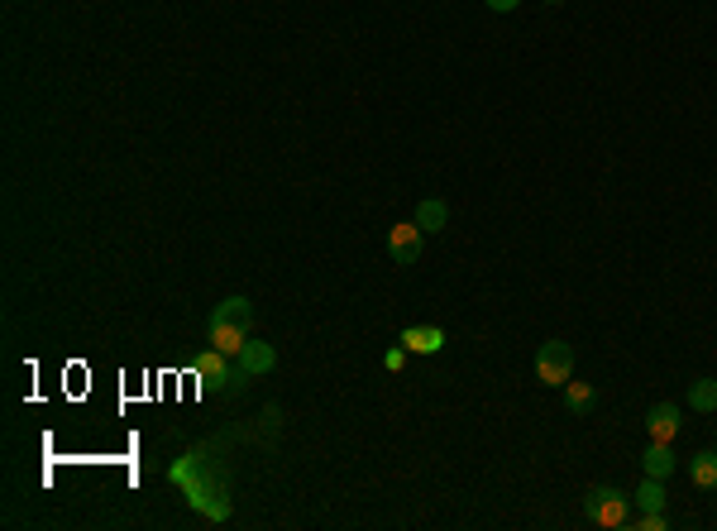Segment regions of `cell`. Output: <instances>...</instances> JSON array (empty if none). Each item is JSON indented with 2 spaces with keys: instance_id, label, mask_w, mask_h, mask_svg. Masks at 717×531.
Returning a JSON list of instances; mask_svg holds the SVG:
<instances>
[{
  "instance_id": "5bb4252c",
  "label": "cell",
  "mask_w": 717,
  "mask_h": 531,
  "mask_svg": "<svg viewBox=\"0 0 717 531\" xmlns=\"http://www.w3.org/2000/svg\"><path fill=\"white\" fill-rule=\"evenodd\" d=\"M565 402H569V412H574V417H588V412H593V388L569 378V383H565Z\"/></svg>"
},
{
  "instance_id": "9a60e30c",
  "label": "cell",
  "mask_w": 717,
  "mask_h": 531,
  "mask_svg": "<svg viewBox=\"0 0 717 531\" xmlns=\"http://www.w3.org/2000/svg\"><path fill=\"white\" fill-rule=\"evenodd\" d=\"M665 527H670L665 512H641V522H636V531H665Z\"/></svg>"
},
{
  "instance_id": "52a82bcc",
  "label": "cell",
  "mask_w": 717,
  "mask_h": 531,
  "mask_svg": "<svg viewBox=\"0 0 717 531\" xmlns=\"http://www.w3.org/2000/svg\"><path fill=\"white\" fill-rule=\"evenodd\" d=\"M646 436L651 441H674L679 436V407L674 402H655L646 412Z\"/></svg>"
},
{
  "instance_id": "7c38bea8",
  "label": "cell",
  "mask_w": 717,
  "mask_h": 531,
  "mask_svg": "<svg viewBox=\"0 0 717 531\" xmlns=\"http://www.w3.org/2000/svg\"><path fill=\"white\" fill-rule=\"evenodd\" d=\"M689 479L698 488H717V450H698L694 460H689Z\"/></svg>"
},
{
  "instance_id": "ba28073f",
  "label": "cell",
  "mask_w": 717,
  "mask_h": 531,
  "mask_svg": "<svg viewBox=\"0 0 717 531\" xmlns=\"http://www.w3.org/2000/svg\"><path fill=\"white\" fill-rule=\"evenodd\" d=\"M397 345H407V354H440L445 350V331L440 326H407Z\"/></svg>"
},
{
  "instance_id": "e0dca14e",
  "label": "cell",
  "mask_w": 717,
  "mask_h": 531,
  "mask_svg": "<svg viewBox=\"0 0 717 531\" xmlns=\"http://www.w3.org/2000/svg\"><path fill=\"white\" fill-rule=\"evenodd\" d=\"M483 5H488V10H493V15H512V10H517V5H522V0H483Z\"/></svg>"
},
{
  "instance_id": "3957f363",
  "label": "cell",
  "mask_w": 717,
  "mask_h": 531,
  "mask_svg": "<svg viewBox=\"0 0 717 531\" xmlns=\"http://www.w3.org/2000/svg\"><path fill=\"white\" fill-rule=\"evenodd\" d=\"M569 374H574V345L545 340L541 350H536V378H541L545 388H565Z\"/></svg>"
},
{
  "instance_id": "ac0fdd59",
  "label": "cell",
  "mask_w": 717,
  "mask_h": 531,
  "mask_svg": "<svg viewBox=\"0 0 717 531\" xmlns=\"http://www.w3.org/2000/svg\"><path fill=\"white\" fill-rule=\"evenodd\" d=\"M545 5H565V0H545Z\"/></svg>"
},
{
  "instance_id": "2e32d148",
  "label": "cell",
  "mask_w": 717,
  "mask_h": 531,
  "mask_svg": "<svg viewBox=\"0 0 717 531\" xmlns=\"http://www.w3.org/2000/svg\"><path fill=\"white\" fill-rule=\"evenodd\" d=\"M402 364H407V345H392V350L383 354V369H388V374H397Z\"/></svg>"
},
{
  "instance_id": "7a4b0ae2",
  "label": "cell",
  "mask_w": 717,
  "mask_h": 531,
  "mask_svg": "<svg viewBox=\"0 0 717 531\" xmlns=\"http://www.w3.org/2000/svg\"><path fill=\"white\" fill-rule=\"evenodd\" d=\"M584 512H588V522H593V527H627L631 498H627V493H622V488H612V484H598V488H588V498H584Z\"/></svg>"
},
{
  "instance_id": "277c9868",
  "label": "cell",
  "mask_w": 717,
  "mask_h": 531,
  "mask_svg": "<svg viewBox=\"0 0 717 531\" xmlns=\"http://www.w3.org/2000/svg\"><path fill=\"white\" fill-rule=\"evenodd\" d=\"M421 225L416 221H402V225H392L388 230V254H392V264L397 268H412L416 259H421Z\"/></svg>"
},
{
  "instance_id": "30bf717a",
  "label": "cell",
  "mask_w": 717,
  "mask_h": 531,
  "mask_svg": "<svg viewBox=\"0 0 717 531\" xmlns=\"http://www.w3.org/2000/svg\"><path fill=\"white\" fill-rule=\"evenodd\" d=\"M412 221L421 225L426 235H431V230H445V225H450V206H445L440 197H421V201H416V216H412Z\"/></svg>"
},
{
  "instance_id": "8fae6325",
  "label": "cell",
  "mask_w": 717,
  "mask_h": 531,
  "mask_svg": "<svg viewBox=\"0 0 717 531\" xmlns=\"http://www.w3.org/2000/svg\"><path fill=\"white\" fill-rule=\"evenodd\" d=\"M631 503H636L641 512H665V503H670V498H665V479H651V474H646Z\"/></svg>"
},
{
  "instance_id": "8992f818",
  "label": "cell",
  "mask_w": 717,
  "mask_h": 531,
  "mask_svg": "<svg viewBox=\"0 0 717 531\" xmlns=\"http://www.w3.org/2000/svg\"><path fill=\"white\" fill-rule=\"evenodd\" d=\"M235 359H239V369H244V374H268V369L278 364V350H273L268 340H254V335H249V340H244V350H239Z\"/></svg>"
},
{
  "instance_id": "5b68a950",
  "label": "cell",
  "mask_w": 717,
  "mask_h": 531,
  "mask_svg": "<svg viewBox=\"0 0 717 531\" xmlns=\"http://www.w3.org/2000/svg\"><path fill=\"white\" fill-rule=\"evenodd\" d=\"M225 359H230V354H220L216 345H211V350H201V354H196L192 374L201 378V388H206V393H216L220 383H235V374H230V364H225Z\"/></svg>"
},
{
  "instance_id": "4fadbf2b",
  "label": "cell",
  "mask_w": 717,
  "mask_h": 531,
  "mask_svg": "<svg viewBox=\"0 0 717 531\" xmlns=\"http://www.w3.org/2000/svg\"><path fill=\"white\" fill-rule=\"evenodd\" d=\"M689 407L694 412H717V378H694L689 383Z\"/></svg>"
},
{
  "instance_id": "6da1fadb",
  "label": "cell",
  "mask_w": 717,
  "mask_h": 531,
  "mask_svg": "<svg viewBox=\"0 0 717 531\" xmlns=\"http://www.w3.org/2000/svg\"><path fill=\"white\" fill-rule=\"evenodd\" d=\"M254 331V302L249 297H225L216 311H211V345L220 354H239L244 340Z\"/></svg>"
},
{
  "instance_id": "9c48e42d",
  "label": "cell",
  "mask_w": 717,
  "mask_h": 531,
  "mask_svg": "<svg viewBox=\"0 0 717 531\" xmlns=\"http://www.w3.org/2000/svg\"><path fill=\"white\" fill-rule=\"evenodd\" d=\"M674 465H679V460H674L670 441H651V450L641 455V469H646L651 479H670V474H674Z\"/></svg>"
}]
</instances>
